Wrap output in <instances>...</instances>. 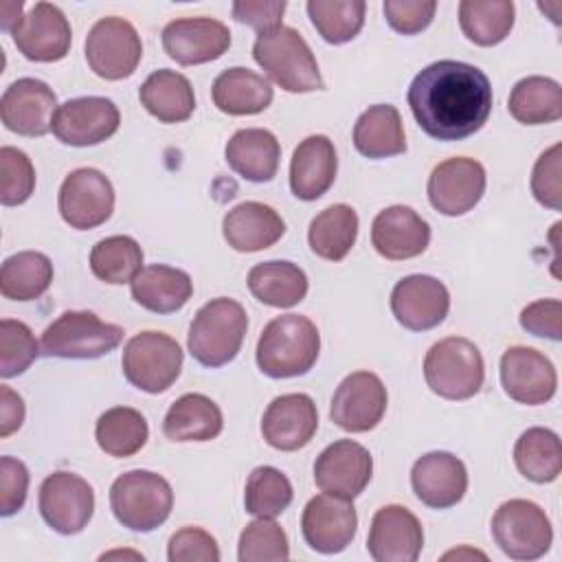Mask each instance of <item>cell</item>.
I'll return each mask as SVG.
<instances>
[{
  "mask_svg": "<svg viewBox=\"0 0 562 562\" xmlns=\"http://www.w3.org/2000/svg\"><path fill=\"white\" fill-rule=\"evenodd\" d=\"M406 99L417 125L437 140H463L479 132L494 101L487 75L454 59H439L419 70Z\"/></svg>",
  "mask_w": 562,
  "mask_h": 562,
  "instance_id": "6da1fadb",
  "label": "cell"
},
{
  "mask_svg": "<svg viewBox=\"0 0 562 562\" xmlns=\"http://www.w3.org/2000/svg\"><path fill=\"white\" fill-rule=\"evenodd\" d=\"M321 334L301 314L272 318L257 340V367L268 378H294L307 373L318 360Z\"/></svg>",
  "mask_w": 562,
  "mask_h": 562,
  "instance_id": "7a4b0ae2",
  "label": "cell"
},
{
  "mask_svg": "<svg viewBox=\"0 0 562 562\" xmlns=\"http://www.w3.org/2000/svg\"><path fill=\"white\" fill-rule=\"evenodd\" d=\"M248 329V316L239 301L217 296L204 303L191 321L187 347L204 367L228 364L241 349Z\"/></svg>",
  "mask_w": 562,
  "mask_h": 562,
  "instance_id": "3957f363",
  "label": "cell"
},
{
  "mask_svg": "<svg viewBox=\"0 0 562 562\" xmlns=\"http://www.w3.org/2000/svg\"><path fill=\"white\" fill-rule=\"evenodd\" d=\"M252 57L263 72L285 92H314L323 88L316 57L303 35L292 26L257 35Z\"/></svg>",
  "mask_w": 562,
  "mask_h": 562,
  "instance_id": "277c9868",
  "label": "cell"
},
{
  "mask_svg": "<svg viewBox=\"0 0 562 562\" xmlns=\"http://www.w3.org/2000/svg\"><path fill=\"white\" fill-rule=\"evenodd\" d=\"M110 507L114 518L132 531H154L173 507V490L167 479L149 470H130L110 487Z\"/></svg>",
  "mask_w": 562,
  "mask_h": 562,
  "instance_id": "5b68a950",
  "label": "cell"
},
{
  "mask_svg": "<svg viewBox=\"0 0 562 562\" xmlns=\"http://www.w3.org/2000/svg\"><path fill=\"white\" fill-rule=\"evenodd\" d=\"M424 378L432 393L443 400H468L485 380V364L479 347L461 336L435 342L424 358Z\"/></svg>",
  "mask_w": 562,
  "mask_h": 562,
  "instance_id": "8992f818",
  "label": "cell"
},
{
  "mask_svg": "<svg viewBox=\"0 0 562 562\" xmlns=\"http://www.w3.org/2000/svg\"><path fill=\"white\" fill-rule=\"evenodd\" d=\"M123 340V327L101 321L94 312L59 314L42 334V353L66 360H92L110 353Z\"/></svg>",
  "mask_w": 562,
  "mask_h": 562,
  "instance_id": "52a82bcc",
  "label": "cell"
},
{
  "mask_svg": "<svg viewBox=\"0 0 562 562\" xmlns=\"http://www.w3.org/2000/svg\"><path fill=\"white\" fill-rule=\"evenodd\" d=\"M492 536L507 558L529 562L551 549L553 529L540 505L527 498H512L494 512Z\"/></svg>",
  "mask_w": 562,
  "mask_h": 562,
  "instance_id": "ba28073f",
  "label": "cell"
},
{
  "mask_svg": "<svg viewBox=\"0 0 562 562\" xmlns=\"http://www.w3.org/2000/svg\"><path fill=\"white\" fill-rule=\"evenodd\" d=\"M121 367L132 386L145 393H162L180 375L182 349L162 331H140L125 342Z\"/></svg>",
  "mask_w": 562,
  "mask_h": 562,
  "instance_id": "9c48e42d",
  "label": "cell"
},
{
  "mask_svg": "<svg viewBox=\"0 0 562 562\" xmlns=\"http://www.w3.org/2000/svg\"><path fill=\"white\" fill-rule=\"evenodd\" d=\"M83 48L90 70L108 81L130 77L143 57L138 31L132 22L116 15L94 22L86 35Z\"/></svg>",
  "mask_w": 562,
  "mask_h": 562,
  "instance_id": "30bf717a",
  "label": "cell"
},
{
  "mask_svg": "<svg viewBox=\"0 0 562 562\" xmlns=\"http://www.w3.org/2000/svg\"><path fill=\"white\" fill-rule=\"evenodd\" d=\"M57 209L70 228H97L105 224L114 211V187L99 169L79 167L64 178Z\"/></svg>",
  "mask_w": 562,
  "mask_h": 562,
  "instance_id": "8fae6325",
  "label": "cell"
},
{
  "mask_svg": "<svg viewBox=\"0 0 562 562\" xmlns=\"http://www.w3.org/2000/svg\"><path fill=\"white\" fill-rule=\"evenodd\" d=\"M40 514L61 536L83 531L94 512V492L86 479L72 472H53L40 485Z\"/></svg>",
  "mask_w": 562,
  "mask_h": 562,
  "instance_id": "7c38bea8",
  "label": "cell"
},
{
  "mask_svg": "<svg viewBox=\"0 0 562 562\" xmlns=\"http://www.w3.org/2000/svg\"><path fill=\"white\" fill-rule=\"evenodd\" d=\"M485 167L465 156H454L439 162L428 178V200L435 211L448 217L472 211L485 193Z\"/></svg>",
  "mask_w": 562,
  "mask_h": 562,
  "instance_id": "4fadbf2b",
  "label": "cell"
},
{
  "mask_svg": "<svg viewBox=\"0 0 562 562\" xmlns=\"http://www.w3.org/2000/svg\"><path fill=\"white\" fill-rule=\"evenodd\" d=\"M386 404L389 395L382 380L371 371H353L334 391L329 417L347 432H367L382 422Z\"/></svg>",
  "mask_w": 562,
  "mask_h": 562,
  "instance_id": "5bb4252c",
  "label": "cell"
},
{
  "mask_svg": "<svg viewBox=\"0 0 562 562\" xmlns=\"http://www.w3.org/2000/svg\"><path fill=\"white\" fill-rule=\"evenodd\" d=\"M373 474L371 452L353 439L329 443L314 461V483L321 492L353 501Z\"/></svg>",
  "mask_w": 562,
  "mask_h": 562,
  "instance_id": "9a60e30c",
  "label": "cell"
},
{
  "mask_svg": "<svg viewBox=\"0 0 562 562\" xmlns=\"http://www.w3.org/2000/svg\"><path fill=\"white\" fill-rule=\"evenodd\" d=\"M15 48L29 61H59L68 55L72 31L64 11L53 2H37L11 31Z\"/></svg>",
  "mask_w": 562,
  "mask_h": 562,
  "instance_id": "2e32d148",
  "label": "cell"
},
{
  "mask_svg": "<svg viewBox=\"0 0 562 562\" xmlns=\"http://www.w3.org/2000/svg\"><path fill=\"white\" fill-rule=\"evenodd\" d=\"M121 123L119 108L105 97H79L61 103L53 119V134L70 147H90L108 140Z\"/></svg>",
  "mask_w": 562,
  "mask_h": 562,
  "instance_id": "e0dca14e",
  "label": "cell"
},
{
  "mask_svg": "<svg viewBox=\"0 0 562 562\" xmlns=\"http://www.w3.org/2000/svg\"><path fill=\"white\" fill-rule=\"evenodd\" d=\"M501 384L514 402L538 406L555 395L558 373L544 353L516 345L501 356Z\"/></svg>",
  "mask_w": 562,
  "mask_h": 562,
  "instance_id": "ac0fdd59",
  "label": "cell"
},
{
  "mask_svg": "<svg viewBox=\"0 0 562 562\" xmlns=\"http://www.w3.org/2000/svg\"><path fill=\"white\" fill-rule=\"evenodd\" d=\"M358 529L356 507L349 498L318 494L307 501L301 516V531L310 549L334 555L345 551Z\"/></svg>",
  "mask_w": 562,
  "mask_h": 562,
  "instance_id": "d6986e66",
  "label": "cell"
},
{
  "mask_svg": "<svg viewBox=\"0 0 562 562\" xmlns=\"http://www.w3.org/2000/svg\"><path fill=\"white\" fill-rule=\"evenodd\" d=\"M57 97L48 83L22 77L13 81L0 99L2 125L20 136H44L53 130Z\"/></svg>",
  "mask_w": 562,
  "mask_h": 562,
  "instance_id": "ffe728a7",
  "label": "cell"
},
{
  "mask_svg": "<svg viewBox=\"0 0 562 562\" xmlns=\"http://www.w3.org/2000/svg\"><path fill=\"white\" fill-rule=\"evenodd\" d=\"M231 46V31L215 18H178L162 29V48L180 66L220 59Z\"/></svg>",
  "mask_w": 562,
  "mask_h": 562,
  "instance_id": "44dd1931",
  "label": "cell"
},
{
  "mask_svg": "<svg viewBox=\"0 0 562 562\" xmlns=\"http://www.w3.org/2000/svg\"><path fill=\"white\" fill-rule=\"evenodd\" d=\"M450 310L448 288L428 274H408L391 292L395 321L411 331H426L443 323Z\"/></svg>",
  "mask_w": 562,
  "mask_h": 562,
  "instance_id": "7402d4cb",
  "label": "cell"
},
{
  "mask_svg": "<svg viewBox=\"0 0 562 562\" xmlns=\"http://www.w3.org/2000/svg\"><path fill=\"white\" fill-rule=\"evenodd\" d=\"M424 547L417 516L402 505H384L373 514L367 551L375 562H415Z\"/></svg>",
  "mask_w": 562,
  "mask_h": 562,
  "instance_id": "603a6c76",
  "label": "cell"
},
{
  "mask_svg": "<svg viewBox=\"0 0 562 562\" xmlns=\"http://www.w3.org/2000/svg\"><path fill=\"white\" fill-rule=\"evenodd\" d=\"M318 428V411L310 395L285 393L274 397L261 417V435L268 446L292 452L312 441Z\"/></svg>",
  "mask_w": 562,
  "mask_h": 562,
  "instance_id": "cb8c5ba5",
  "label": "cell"
},
{
  "mask_svg": "<svg viewBox=\"0 0 562 562\" xmlns=\"http://www.w3.org/2000/svg\"><path fill=\"white\" fill-rule=\"evenodd\" d=\"M411 485L426 507L448 509L465 496L468 470L459 457L435 450L413 463Z\"/></svg>",
  "mask_w": 562,
  "mask_h": 562,
  "instance_id": "d4e9b609",
  "label": "cell"
},
{
  "mask_svg": "<svg viewBox=\"0 0 562 562\" xmlns=\"http://www.w3.org/2000/svg\"><path fill=\"white\" fill-rule=\"evenodd\" d=\"M430 241L428 222L411 206L382 209L371 224V244L384 259L404 261L422 255Z\"/></svg>",
  "mask_w": 562,
  "mask_h": 562,
  "instance_id": "484cf974",
  "label": "cell"
},
{
  "mask_svg": "<svg viewBox=\"0 0 562 562\" xmlns=\"http://www.w3.org/2000/svg\"><path fill=\"white\" fill-rule=\"evenodd\" d=\"M338 156L334 143L323 134L303 138L290 160V189L299 200H318L334 184Z\"/></svg>",
  "mask_w": 562,
  "mask_h": 562,
  "instance_id": "4316f807",
  "label": "cell"
},
{
  "mask_svg": "<svg viewBox=\"0 0 562 562\" xmlns=\"http://www.w3.org/2000/svg\"><path fill=\"white\" fill-rule=\"evenodd\" d=\"M222 233L233 250L259 252L283 237L285 222L263 202H241L224 215Z\"/></svg>",
  "mask_w": 562,
  "mask_h": 562,
  "instance_id": "83f0119b",
  "label": "cell"
},
{
  "mask_svg": "<svg viewBox=\"0 0 562 562\" xmlns=\"http://www.w3.org/2000/svg\"><path fill=\"white\" fill-rule=\"evenodd\" d=\"M228 167L250 182H270L277 176L281 145L270 130L244 127L237 130L224 149Z\"/></svg>",
  "mask_w": 562,
  "mask_h": 562,
  "instance_id": "f1b7e54d",
  "label": "cell"
},
{
  "mask_svg": "<svg viewBox=\"0 0 562 562\" xmlns=\"http://www.w3.org/2000/svg\"><path fill=\"white\" fill-rule=\"evenodd\" d=\"M132 299L154 312V314H171L184 307V303L193 294L191 277L173 266L151 263L145 266L132 281H130Z\"/></svg>",
  "mask_w": 562,
  "mask_h": 562,
  "instance_id": "f546056e",
  "label": "cell"
},
{
  "mask_svg": "<svg viewBox=\"0 0 562 562\" xmlns=\"http://www.w3.org/2000/svg\"><path fill=\"white\" fill-rule=\"evenodd\" d=\"M211 97L220 112L231 116H250L263 112L272 103V86L255 70L235 66L215 77Z\"/></svg>",
  "mask_w": 562,
  "mask_h": 562,
  "instance_id": "4dcf8cb0",
  "label": "cell"
},
{
  "mask_svg": "<svg viewBox=\"0 0 562 562\" xmlns=\"http://www.w3.org/2000/svg\"><path fill=\"white\" fill-rule=\"evenodd\" d=\"M140 105L160 123H182L195 110L191 81L169 68L154 70L138 90Z\"/></svg>",
  "mask_w": 562,
  "mask_h": 562,
  "instance_id": "1f68e13d",
  "label": "cell"
},
{
  "mask_svg": "<svg viewBox=\"0 0 562 562\" xmlns=\"http://www.w3.org/2000/svg\"><path fill=\"white\" fill-rule=\"evenodd\" d=\"M224 428L220 406L202 393H184L178 397L162 422V432L171 441H211Z\"/></svg>",
  "mask_w": 562,
  "mask_h": 562,
  "instance_id": "d6a6232c",
  "label": "cell"
},
{
  "mask_svg": "<svg viewBox=\"0 0 562 562\" xmlns=\"http://www.w3.org/2000/svg\"><path fill=\"white\" fill-rule=\"evenodd\" d=\"M353 145L362 156L373 160L404 154L406 136L397 108L389 103L367 108L353 125Z\"/></svg>",
  "mask_w": 562,
  "mask_h": 562,
  "instance_id": "836d02e7",
  "label": "cell"
},
{
  "mask_svg": "<svg viewBox=\"0 0 562 562\" xmlns=\"http://www.w3.org/2000/svg\"><path fill=\"white\" fill-rule=\"evenodd\" d=\"M250 294L270 307H292L307 294V277L292 261H263L248 272Z\"/></svg>",
  "mask_w": 562,
  "mask_h": 562,
  "instance_id": "e575fe53",
  "label": "cell"
},
{
  "mask_svg": "<svg viewBox=\"0 0 562 562\" xmlns=\"http://www.w3.org/2000/svg\"><path fill=\"white\" fill-rule=\"evenodd\" d=\"M507 110L522 125L553 123L562 116V88L551 77H525L512 88Z\"/></svg>",
  "mask_w": 562,
  "mask_h": 562,
  "instance_id": "d590c367",
  "label": "cell"
},
{
  "mask_svg": "<svg viewBox=\"0 0 562 562\" xmlns=\"http://www.w3.org/2000/svg\"><path fill=\"white\" fill-rule=\"evenodd\" d=\"M358 237V213L349 204H331L323 209L307 231L310 248L316 257L340 261L353 248Z\"/></svg>",
  "mask_w": 562,
  "mask_h": 562,
  "instance_id": "8d00e7d4",
  "label": "cell"
},
{
  "mask_svg": "<svg viewBox=\"0 0 562 562\" xmlns=\"http://www.w3.org/2000/svg\"><path fill=\"white\" fill-rule=\"evenodd\" d=\"M53 283V263L44 252L22 250L4 259L0 268V292L11 301L40 299Z\"/></svg>",
  "mask_w": 562,
  "mask_h": 562,
  "instance_id": "74e56055",
  "label": "cell"
},
{
  "mask_svg": "<svg viewBox=\"0 0 562 562\" xmlns=\"http://www.w3.org/2000/svg\"><path fill=\"white\" fill-rule=\"evenodd\" d=\"M518 472L533 483H551L562 472L560 437L549 428H527L514 446Z\"/></svg>",
  "mask_w": 562,
  "mask_h": 562,
  "instance_id": "f35d334b",
  "label": "cell"
},
{
  "mask_svg": "<svg viewBox=\"0 0 562 562\" xmlns=\"http://www.w3.org/2000/svg\"><path fill=\"white\" fill-rule=\"evenodd\" d=\"M512 0H463L459 2V26L476 46L501 44L514 26Z\"/></svg>",
  "mask_w": 562,
  "mask_h": 562,
  "instance_id": "ab89813d",
  "label": "cell"
},
{
  "mask_svg": "<svg viewBox=\"0 0 562 562\" xmlns=\"http://www.w3.org/2000/svg\"><path fill=\"white\" fill-rule=\"evenodd\" d=\"M149 437V426L140 411L130 406L108 408L94 426V439L99 448L116 459L136 454Z\"/></svg>",
  "mask_w": 562,
  "mask_h": 562,
  "instance_id": "60d3db41",
  "label": "cell"
},
{
  "mask_svg": "<svg viewBox=\"0 0 562 562\" xmlns=\"http://www.w3.org/2000/svg\"><path fill=\"white\" fill-rule=\"evenodd\" d=\"M90 270L103 283H130L143 270V248L130 235L105 237L90 250Z\"/></svg>",
  "mask_w": 562,
  "mask_h": 562,
  "instance_id": "b9f144b4",
  "label": "cell"
},
{
  "mask_svg": "<svg viewBox=\"0 0 562 562\" xmlns=\"http://www.w3.org/2000/svg\"><path fill=\"white\" fill-rule=\"evenodd\" d=\"M305 9L325 42L345 44L360 33L367 4L362 0H310Z\"/></svg>",
  "mask_w": 562,
  "mask_h": 562,
  "instance_id": "7bdbcfd3",
  "label": "cell"
},
{
  "mask_svg": "<svg viewBox=\"0 0 562 562\" xmlns=\"http://www.w3.org/2000/svg\"><path fill=\"white\" fill-rule=\"evenodd\" d=\"M292 496V483L281 470L272 465H259L246 481L244 505L246 512L257 518H277L288 509Z\"/></svg>",
  "mask_w": 562,
  "mask_h": 562,
  "instance_id": "ee69618b",
  "label": "cell"
},
{
  "mask_svg": "<svg viewBox=\"0 0 562 562\" xmlns=\"http://www.w3.org/2000/svg\"><path fill=\"white\" fill-rule=\"evenodd\" d=\"M237 558L239 562H283L290 558L288 536L274 518H257L239 533Z\"/></svg>",
  "mask_w": 562,
  "mask_h": 562,
  "instance_id": "f6af8a7d",
  "label": "cell"
},
{
  "mask_svg": "<svg viewBox=\"0 0 562 562\" xmlns=\"http://www.w3.org/2000/svg\"><path fill=\"white\" fill-rule=\"evenodd\" d=\"M40 356L37 340L29 325L13 318L0 321V375L15 378L24 373Z\"/></svg>",
  "mask_w": 562,
  "mask_h": 562,
  "instance_id": "bcb514c9",
  "label": "cell"
},
{
  "mask_svg": "<svg viewBox=\"0 0 562 562\" xmlns=\"http://www.w3.org/2000/svg\"><path fill=\"white\" fill-rule=\"evenodd\" d=\"M35 191V169L31 158L11 145L0 147V202L4 206L24 204Z\"/></svg>",
  "mask_w": 562,
  "mask_h": 562,
  "instance_id": "7dc6e473",
  "label": "cell"
},
{
  "mask_svg": "<svg viewBox=\"0 0 562 562\" xmlns=\"http://www.w3.org/2000/svg\"><path fill=\"white\" fill-rule=\"evenodd\" d=\"M560 158H562V145L555 143L547 151L540 154V158L533 165L531 171V193L533 198L551 209H562V178H560Z\"/></svg>",
  "mask_w": 562,
  "mask_h": 562,
  "instance_id": "c3c4849f",
  "label": "cell"
},
{
  "mask_svg": "<svg viewBox=\"0 0 562 562\" xmlns=\"http://www.w3.org/2000/svg\"><path fill=\"white\" fill-rule=\"evenodd\" d=\"M169 562H220L215 538L200 527L178 529L167 544Z\"/></svg>",
  "mask_w": 562,
  "mask_h": 562,
  "instance_id": "681fc988",
  "label": "cell"
},
{
  "mask_svg": "<svg viewBox=\"0 0 562 562\" xmlns=\"http://www.w3.org/2000/svg\"><path fill=\"white\" fill-rule=\"evenodd\" d=\"M389 26L402 35L422 33L435 18V0H386L382 4Z\"/></svg>",
  "mask_w": 562,
  "mask_h": 562,
  "instance_id": "f907efd6",
  "label": "cell"
},
{
  "mask_svg": "<svg viewBox=\"0 0 562 562\" xmlns=\"http://www.w3.org/2000/svg\"><path fill=\"white\" fill-rule=\"evenodd\" d=\"M29 492V470L15 457L0 459V514L13 516L22 509Z\"/></svg>",
  "mask_w": 562,
  "mask_h": 562,
  "instance_id": "816d5d0a",
  "label": "cell"
},
{
  "mask_svg": "<svg viewBox=\"0 0 562 562\" xmlns=\"http://www.w3.org/2000/svg\"><path fill=\"white\" fill-rule=\"evenodd\" d=\"M520 325L533 336L560 340L562 338V303L558 299H540L520 312Z\"/></svg>",
  "mask_w": 562,
  "mask_h": 562,
  "instance_id": "f5cc1de1",
  "label": "cell"
},
{
  "mask_svg": "<svg viewBox=\"0 0 562 562\" xmlns=\"http://www.w3.org/2000/svg\"><path fill=\"white\" fill-rule=\"evenodd\" d=\"M285 7V0H237L233 2V18L261 35L281 26Z\"/></svg>",
  "mask_w": 562,
  "mask_h": 562,
  "instance_id": "db71d44e",
  "label": "cell"
},
{
  "mask_svg": "<svg viewBox=\"0 0 562 562\" xmlns=\"http://www.w3.org/2000/svg\"><path fill=\"white\" fill-rule=\"evenodd\" d=\"M24 422V400L11 386H0V437H9Z\"/></svg>",
  "mask_w": 562,
  "mask_h": 562,
  "instance_id": "11a10c76",
  "label": "cell"
},
{
  "mask_svg": "<svg viewBox=\"0 0 562 562\" xmlns=\"http://www.w3.org/2000/svg\"><path fill=\"white\" fill-rule=\"evenodd\" d=\"M22 2H2L0 4V24H2V31H13V26L24 18L22 15Z\"/></svg>",
  "mask_w": 562,
  "mask_h": 562,
  "instance_id": "9f6ffc18",
  "label": "cell"
},
{
  "mask_svg": "<svg viewBox=\"0 0 562 562\" xmlns=\"http://www.w3.org/2000/svg\"><path fill=\"white\" fill-rule=\"evenodd\" d=\"M461 555H479V558H485V553H479V551H448L446 555H443V560H450V558H461Z\"/></svg>",
  "mask_w": 562,
  "mask_h": 562,
  "instance_id": "6f0895ef",
  "label": "cell"
}]
</instances>
